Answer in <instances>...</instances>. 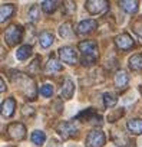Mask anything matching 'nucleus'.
Returning a JSON list of instances; mask_svg holds the SVG:
<instances>
[{"instance_id":"nucleus-1","label":"nucleus","mask_w":142,"mask_h":147,"mask_svg":"<svg viewBox=\"0 0 142 147\" xmlns=\"http://www.w3.org/2000/svg\"><path fill=\"white\" fill-rule=\"evenodd\" d=\"M12 75H10V80L17 85L19 91L25 94V97L27 100H36L37 97V90H36V84L35 81L26 75V74H22V72H17V71H12L10 72Z\"/></svg>"},{"instance_id":"nucleus-2","label":"nucleus","mask_w":142,"mask_h":147,"mask_svg":"<svg viewBox=\"0 0 142 147\" xmlns=\"http://www.w3.org/2000/svg\"><path fill=\"white\" fill-rule=\"evenodd\" d=\"M79 51L82 52V65L91 66L96 62L98 59V45L93 40H82L78 45Z\"/></svg>"},{"instance_id":"nucleus-3","label":"nucleus","mask_w":142,"mask_h":147,"mask_svg":"<svg viewBox=\"0 0 142 147\" xmlns=\"http://www.w3.org/2000/svg\"><path fill=\"white\" fill-rule=\"evenodd\" d=\"M23 38V28L20 25H10L5 32V40L9 46L17 45Z\"/></svg>"},{"instance_id":"nucleus-4","label":"nucleus","mask_w":142,"mask_h":147,"mask_svg":"<svg viewBox=\"0 0 142 147\" xmlns=\"http://www.w3.org/2000/svg\"><path fill=\"white\" fill-rule=\"evenodd\" d=\"M78 130H79V127H78L75 123H72V121H60V123L57 124V127H56L57 134H59L63 140H67V138H70V137H73V136L78 133Z\"/></svg>"},{"instance_id":"nucleus-5","label":"nucleus","mask_w":142,"mask_h":147,"mask_svg":"<svg viewBox=\"0 0 142 147\" xmlns=\"http://www.w3.org/2000/svg\"><path fill=\"white\" fill-rule=\"evenodd\" d=\"M105 140H106V138H105L103 131L95 128V130H92V131L86 136L85 144H86V147H103Z\"/></svg>"},{"instance_id":"nucleus-6","label":"nucleus","mask_w":142,"mask_h":147,"mask_svg":"<svg viewBox=\"0 0 142 147\" xmlns=\"http://www.w3.org/2000/svg\"><path fill=\"white\" fill-rule=\"evenodd\" d=\"M109 3L106 0H88L85 3V9L91 13V15H99L102 12H105L108 9Z\"/></svg>"},{"instance_id":"nucleus-7","label":"nucleus","mask_w":142,"mask_h":147,"mask_svg":"<svg viewBox=\"0 0 142 147\" xmlns=\"http://www.w3.org/2000/svg\"><path fill=\"white\" fill-rule=\"evenodd\" d=\"M59 56L67 65H75L78 62V53L72 46H62L59 49Z\"/></svg>"},{"instance_id":"nucleus-8","label":"nucleus","mask_w":142,"mask_h":147,"mask_svg":"<svg viewBox=\"0 0 142 147\" xmlns=\"http://www.w3.org/2000/svg\"><path fill=\"white\" fill-rule=\"evenodd\" d=\"M76 120H85V121H89L95 125H102V117L93 110V108H88L85 111H82L81 114H78Z\"/></svg>"},{"instance_id":"nucleus-9","label":"nucleus","mask_w":142,"mask_h":147,"mask_svg":"<svg viewBox=\"0 0 142 147\" xmlns=\"http://www.w3.org/2000/svg\"><path fill=\"white\" fill-rule=\"evenodd\" d=\"M7 134L13 140H23L26 137V128L22 123H12L7 125Z\"/></svg>"},{"instance_id":"nucleus-10","label":"nucleus","mask_w":142,"mask_h":147,"mask_svg":"<svg viewBox=\"0 0 142 147\" xmlns=\"http://www.w3.org/2000/svg\"><path fill=\"white\" fill-rule=\"evenodd\" d=\"M115 45H116V48L118 49H121V51H129V49H132L133 48V39L131 38V35H128V33H121V35H118L116 38H115Z\"/></svg>"},{"instance_id":"nucleus-11","label":"nucleus","mask_w":142,"mask_h":147,"mask_svg":"<svg viewBox=\"0 0 142 147\" xmlns=\"http://www.w3.org/2000/svg\"><path fill=\"white\" fill-rule=\"evenodd\" d=\"M96 26H98V22H96V20H93V19H86V20H82V22L78 25L76 32H78L79 35H88V33L93 32V30L96 29Z\"/></svg>"},{"instance_id":"nucleus-12","label":"nucleus","mask_w":142,"mask_h":147,"mask_svg":"<svg viewBox=\"0 0 142 147\" xmlns=\"http://www.w3.org/2000/svg\"><path fill=\"white\" fill-rule=\"evenodd\" d=\"M73 92H75V84L70 78H65L63 81V85L60 88V97L63 100H70L73 97Z\"/></svg>"},{"instance_id":"nucleus-13","label":"nucleus","mask_w":142,"mask_h":147,"mask_svg":"<svg viewBox=\"0 0 142 147\" xmlns=\"http://www.w3.org/2000/svg\"><path fill=\"white\" fill-rule=\"evenodd\" d=\"M113 82H115V87L119 90V91H123L126 90L128 87V82H129V77H128V74L125 71H118L115 74V78H113Z\"/></svg>"},{"instance_id":"nucleus-14","label":"nucleus","mask_w":142,"mask_h":147,"mask_svg":"<svg viewBox=\"0 0 142 147\" xmlns=\"http://www.w3.org/2000/svg\"><path fill=\"white\" fill-rule=\"evenodd\" d=\"M15 110H16V101H15V98H6L2 102V115L5 118L12 117L15 114Z\"/></svg>"},{"instance_id":"nucleus-15","label":"nucleus","mask_w":142,"mask_h":147,"mask_svg":"<svg viewBox=\"0 0 142 147\" xmlns=\"http://www.w3.org/2000/svg\"><path fill=\"white\" fill-rule=\"evenodd\" d=\"M15 13V5L12 3H5L0 7V22L5 23L6 20H9Z\"/></svg>"},{"instance_id":"nucleus-16","label":"nucleus","mask_w":142,"mask_h":147,"mask_svg":"<svg viewBox=\"0 0 142 147\" xmlns=\"http://www.w3.org/2000/svg\"><path fill=\"white\" fill-rule=\"evenodd\" d=\"M119 6H121L122 10H125L126 13L133 15V13H136L138 9H139V2H136V0H122V2H119Z\"/></svg>"},{"instance_id":"nucleus-17","label":"nucleus","mask_w":142,"mask_h":147,"mask_svg":"<svg viewBox=\"0 0 142 147\" xmlns=\"http://www.w3.org/2000/svg\"><path fill=\"white\" fill-rule=\"evenodd\" d=\"M128 130L133 136H141L142 134V118H132L126 123Z\"/></svg>"},{"instance_id":"nucleus-18","label":"nucleus","mask_w":142,"mask_h":147,"mask_svg":"<svg viewBox=\"0 0 142 147\" xmlns=\"http://www.w3.org/2000/svg\"><path fill=\"white\" fill-rule=\"evenodd\" d=\"M59 71H62V63H60L57 59L50 58V59L47 61V63L45 65V72L49 74V75H53V74H56V72H59Z\"/></svg>"},{"instance_id":"nucleus-19","label":"nucleus","mask_w":142,"mask_h":147,"mask_svg":"<svg viewBox=\"0 0 142 147\" xmlns=\"http://www.w3.org/2000/svg\"><path fill=\"white\" fill-rule=\"evenodd\" d=\"M53 40H55V36H53V33L49 32V30H43V32L40 33V36H39V43H40V46L45 48V49L49 48V46H52Z\"/></svg>"},{"instance_id":"nucleus-20","label":"nucleus","mask_w":142,"mask_h":147,"mask_svg":"<svg viewBox=\"0 0 142 147\" xmlns=\"http://www.w3.org/2000/svg\"><path fill=\"white\" fill-rule=\"evenodd\" d=\"M128 66L132 71H142V53H135L129 58Z\"/></svg>"},{"instance_id":"nucleus-21","label":"nucleus","mask_w":142,"mask_h":147,"mask_svg":"<svg viewBox=\"0 0 142 147\" xmlns=\"http://www.w3.org/2000/svg\"><path fill=\"white\" fill-rule=\"evenodd\" d=\"M32 46L30 45H23V46H20L19 49H17V52H16V58L19 59V61H26L30 55H32Z\"/></svg>"},{"instance_id":"nucleus-22","label":"nucleus","mask_w":142,"mask_h":147,"mask_svg":"<svg viewBox=\"0 0 142 147\" xmlns=\"http://www.w3.org/2000/svg\"><path fill=\"white\" fill-rule=\"evenodd\" d=\"M30 140L33 141V144L40 146V144H43V143L46 141V134H45V131H42V130H35V131L32 133V136H30Z\"/></svg>"},{"instance_id":"nucleus-23","label":"nucleus","mask_w":142,"mask_h":147,"mask_svg":"<svg viewBox=\"0 0 142 147\" xmlns=\"http://www.w3.org/2000/svg\"><path fill=\"white\" fill-rule=\"evenodd\" d=\"M59 35H60L62 38H65V39H67V38H72V35H73L72 23H70V22L63 23V25L59 28Z\"/></svg>"},{"instance_id":"nucleus-24","label":"nucleus","mask_w":142,"mask_h":147,"mask_svg":"<svg viewBox=\"0 0 142 147\" xmlns=\"http://www.w3.org/2000/svg\"><path fill=\"white\" fill-rule=\"evenodd\" d=\"M116 102H118V97H116V94H113V92H105V94H103V104H105L106 108H112V107H115Z\"/></svg>"},{"instance_id":"nucleus-25","label":"nucleus","mask_w":142,"mask_h":147,"mask_svg":"<svg viewBox=\"0 0 142 147\" xmlns=\"http://www.w3.org/2000/svg\"><path fill=\"white\" fill-rule=\"evenodd\" d=\"M59 6V2H55V0H45L42 2V10L45 13H53Z\"/></svg>"},{"instance_id":"nucleus-26","label":"nucleus","mask_w":142,"mask_h":147,"mask_svg":"<svg viewBox=\"0 0 142 147\" xmlns=\"http://www.w3.org/2000/svg\"><path fill=\"white\" fill-rule=\"evenodd\" d=\"M27 19H29L30 23H36V22L39 20V6H37V5H33V6L29 9V12H27Z\"/></svg>"},{"instance_id":"nucleus-27","label":"nucleus","mask_w":142,"mask_h":147,"mask_svg":"<svg viewBox=\"0 0 142 147\" xmlns=\"http://www.w3.org/2000/svg\"><path fill=\"white\" fill-rule=\"evenodd\" d=\"M40 94H42L43 97H46V98L52 97V94H53V87H52L50 84L42 85V87H40Z\"/></svg>"},{"instance_id":"nucleus-28","label":"nucleus","mask_w":142,"mask_h":147,"mask_svg":"<svg viewBox=\"0 0 142 147\" xmlns=\"http://www.w3.org/2000/svg\"><path fill=\"white\" fill-rule=\"evenodd\" d=\"M132 30L135 32V35H138L142 39V20L141 19H138L132 23Z\"/></svg>"},{"instance_id":"nucleus-29","label":"nucleus","mask_w":142,"mask_h":147,"mask_svg":"<svg viewBox=\"0 0 142 147\" xmlns=\"http://www.w3.org/2000/svg\"><path fill=\"white\" fill-rule=\"evenodd\" d=\"M22 114H23L25 117L33 115V114H35V108L30 107V105H23V108H22Z\"/></svg>"},{"instance_id":"nucleus-30","label":"nucleus","mask_w":142,"mask_h":147,"mask_svg":"<svg viewBox=\"0 0 142 147\" xmlns=\"http://www.w3.org/2000/svg\"><path fill=\"white\" fill-rule=\"evenodd\" d=\"M37 63H39V58H36V59L30 63V66H29V72L32 74V75H35V74L37 72V69H36V68H37Z\"/></svg>"},{"instance_id":"nucleus-31","label":"nucleus","mask_w":142,"mask_h":147,"mask_svg":"<svg viewBox=\"0 0 142 147\" xmlns=\"http://www.w3.org/2000/svg\"><path fill=\"white\" fill-rule=\"evenodd\" d=\"M49 147H60V144H59V141H56V140H50Z\"/></svg>"},{"instance_id":"nucleus-32","label":"nucleus","mask_w":142,"mask_h":147,"mask_svg":"<svg viewBox=\"0 0 142 147\" xmlns=\"http://www.w3.org/2000/svg\"><path fill=\"white\" fill-rule=\"evenodd\" d=\"M0 85H2V88H0V91H2V92H5V91H6V87H5V80H3V78L0 80Z\"/></svg>"},{"instance_id":"nucleus-33","label":"nucleus","mask_w":142,"mask_h":147,"mask_svg":"<svg viewBox=\"0 0 142 147\" xmlns=\"http://www.w3.org/2000/svg\"><path fill=\"white\" fill-rule=\"evenodd\" d=\"M141 94H142V87H141Z\"/></svg>"}]
</instances>
